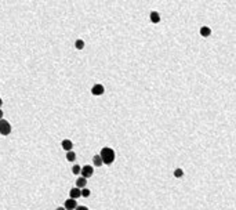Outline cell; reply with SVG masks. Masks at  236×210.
Listing matches in <instances>:
<instances>
[{"instance_id":"9","label":"cell","mask_w":236,"mask_h":210,"mask_svg":"<svg viewBox=\"0 0 236 210\" xmlns=\"http://www.w3.org/2000/svg\"><path fill=\"white\" fill-rule=\"evenodd\" d=\"M86 184H87V178H84V177H79L77 180H76V187H77L79 189L86 188Z\"/></svg>"},{"instance_id":"10","label":"cell","mask_w":236,"mask_h":210,"mask_svg":"<svg viewBox=\"0 0 236 210\" xmlns=\"http://www.w3.org/2000/svg\"><path fill=\"white\" fill-rule=\"evenodd\" d=\"M211 35V29L208 26H202L200 28V36L202 37H208Z\"/></svg>"},{"instance_id":"19","label":"cell","mask_w":236,"mask_h":210,"mask_svg":"<svg viewBox=\"0 0 236 210\" xmlns=\"http://www.w3.org/2000/svg\"><path fill=\"white\" fill-rule=\"evenodd\" d=\"M55 210H65V207H62V206H61V207H57Z\"/></svg>"},{"instance_id":"16","label":"cell","mask_w":236,"mask_h":210,"mask_svg":"<svg viewBox=\"0 0 236 210\" xmlns=\"http://www.w3.org/2000/svg\"><path fill=\"white\" fill-rule=\"evenodd\" d=\"M80 170H82V166L73 164V167H72V173H73V174H80Z\"/></svg>"},{"instance_id":"3","label":"cell","mask_w":236,"mask_h":210,"mask_svg":"<svg viewBox=\"0 0 236 210\" xmlns=\"http://www.w3.org/2000/svg\"><path fill=\"white\" fill-rule=\"evenodd\" d=\"M80 173H82V177L90 178V177H93V174H94V167L90 166V164H84L82 167V170H80Z\"/></svg>"},{"instance_id":"2","label":"cell","mask_w":236,"mask_h":210,"mask_svg":"<svg viewBox=\"0 0 236 210\" xmlns=\"http://www.w3.org/2000/svg\"><path fill=\"white\" fill-rule=\"evenodd\" d=\"M11 133V125L10 122L6 119H0V134L1 135H8Z\"/></svg>"},{"instance_id":"5","label":"cell","mask_w":236,"mask_h":210,"mask_svg":"<svg viewBox=\"0 0 236 210\" xmlns=\"http://www.w3.org/2000/svg\"><path fill=\"white\" fill-rule=\"evenodd\" d=\"M76 206H77V203H76V199H72V198L66 199V200H65V203H64L65 210H75Z\"/></svg>"},{"instance_id":"4","label":"cell","mask_w":236,"mask_h":210,"mask_svg":"<svg viewBox=\"0 0 236 210\" xmlns=\"http://www.w3.org/2000/svg\"><path fill=\"white\" fill-rule=\"evenodd\" d=\"M105 93V87L101 83H95V84L91 87V94L93 96H102Z\"/></svg>"},{"instance_id":"12","label":"cell","mask_w":236,"mask_h":210,"mask_svg":"<svg viewBox=\"0 0 236 210\" xmlns=\"http://www.w3.org/2000/svg\"><path fill=\"white\" fill-rule=\"evenodd\" d=\"M66 160H69V162L76 160V153L73 152V151H68V152H66Z\"/></svg>"},{"instance_id":"13","label":"cell","mask_w":236,"mask_h":210,"mask_svg":"<svg viewBox=\"0 0 236 210\" xmlns=\"http://www.w3.org/2000/svg\"><path fill=\"white\" fill-rule=\"evenodd\" d=\"M75 47L77 50H83V49H84V42H83L82 39H77L75 42Z\"/></svg>"},{"instance_id":"20","label":"cell","mask_w":236,"mask_h":210,"mask_svg":"<svg viewBox=\"0 0 236 210\" xmlns=\"http://www.w3.org/2000/svg\"><path fill=\"white\" fill-rule=\"evenodd\" d=\"M1 105H3V100L0 98V108H1Z\"/></svg>"},{"instance_id":"11","label":"cell","mask_w":236,"mask_h":210,"mask_svg":"<svg viewBox=\"0 0 236 210\" xmlns=\"http://www.w3.org/2000/svg\"><path fill=\"white\" fill-rule=\"evenodd\" d=\"M93 163H94V166H95V167H101V166H102V159H101V156L100 155H94L93 156Z\"/></svg>"},{"instance_id":"6","label":"cell","mask_w":236,"mask_h":210,"mask_svg":"<svg viewBox=\"0 0 236 210\" xmlns=\"http://www.w3.org/2000/svg\"><path fill=\"white\" fill-rule=\"evenodd\" d=\"M61 146H62V149L68 152V151H72V149H73V143H72V141H71L69 138H65V140H62Z\"/></svg>"},{"instance_id":"14","label":"cell","mask_w":236,"mask_h":210,"mask_svg":"<svg viewBox=\"0 0 236 210\" xmlns=\"http://www.w3.org/2000/svg\"><path fill=\"white\" fill-rule=\"evenodd\" d=\"M80 194H82L83 198H89V196L91 195V191H90L89 188H82L80 189Z\"/></svg>"},{"instance_id":"15","label":"cell","mask_w":236,"mask_h":210,"mask_svg":"<svg viewBox=\"0 0 236 210\" xmlns=\"http://www.w3.org/2000/svg\"><path fill=\"white\" fill-rule=\"evenodd\" d=\"M184 176V170L182 169H175L174 170V177L175 178H181Z\"/></svg>"},{"instance_id":"18","label":"cell","mask_w":236,"mask_h":210,"mask_svg":"<svg viewBox=\"0 0 236 210\" xmlns=\"http://www.w3.org/2000/svg\"><path fill=\"white\" fill-rule=\"evenodd\" d=\"M0 119H3V111L0 109Z\"/></svg>"},{"instance_id":"1","label":"cell","mask_w":236,"mask_h":210,"mask_svg":"<svg viewBox=\"0 0 236 210\" xmlns=\"http://www.w3.org/2000/svg\"><path fill=\"white\" fill-rule=\"evenodd\" d=\"M100 156L102 159V163L109 166V164H112L115 162V151L112 148H109V146H105V148L101 149Z\"/></svg>"},{"instance_id":"17","label":"cell","mask_w":236,"mask_h":210,"mask_svg":"<svg viewBox=\"0 0 236 210\" xmlns=\"http://www.w3.org/2000/svg\"><path fill=\"white\" fill-rule=\"evenodd\" d=\"M75 210H89V209H87L86 206H76Z\"/></svg>"},{"instance_id":"8","label":"cell","mask_w":236,"mask_h":210,"mask_svg":"<svg viewBox=\"0 0 236 210\" xmlns=\"http://www.w3.org/2000/svg\"><path fill=\"white\" fill-rule=\"evenodd\" d=\"M69 196H71L72 199H77V198H80V196H82V194H80V189H79L77 187L72 188L71 191H69Z\"/></svg>"},{"instance_id":"7","label":"cell","mask_w":236,"mask_h":210,"mask_svg":"<svg viewBox=\"0 0 236 210\" xmlns=\"http://www.w3.org/2000/svg\"><path fill=\"white\" fill-rule=\"evenodd\" d=\"M149 19H150V22H152V24H159V22H160V19H162V17H160V14H159L157 11H150Z\"/></svg>"}]
</instances>
